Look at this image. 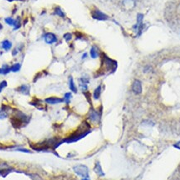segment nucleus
Wrapping results in <instances>:
<instances>
[{"instance_id": "obj_8", "label": "nucleus", "mask_w": 180, "mask_h": 180, "mask_svg": "<svg viewBox=\"0 0 180 180\" xmlns=\"http://www.w3.org/2000/svg\"><path fill=\"white\" fill-rule=\"evenodd\" d=\"M94 172L97 173L98 176H104V172L102 171V168H101V165H100L99 162H96V164L94 166Z\"/></svg>"}, {"instance_id": "obj_17", "label": "nucleus", "mask_w": 180, "mask_h": 180, "mask_svg": "<svg viewBox=\"0 0 180 180\" xmlns=\"http://www.w3.org/2000/svg\"><path fill=\"white\" fill-rule=\"evenodd\" d=\"M71 98H72V94H71V92H67V93H65L64 98H63V99H64L65 102H68Z\"/></svg>"}, {"instance_id": "obj_7", "label": "nucleus", "mask_w": 180, "mask_h": 180, "mask_svg": "<svg viewBox=\"0 0 180 180\" xmlns=\"http://www.w3.org/2000/svg\"><path fill=\"white\" fill-rule=\"evenodd\" d=\"M18 91L21 92V93H22V94L28 95L30 92V88L29 86H28V85H21V86L18 88Z\"/></svg>"}, {"instance_id": "obj_12", "label": "nucleus", "mask_w": 180, "mask_h": 180, "mask_svg": "<svg viewBox=\"0 0 180 180\" xmlns=\"http://www.w3.org/2000/svg\"><path fill=\"white\" fill-rule=\"evenodd\" d=\"M69 88L72 92H77V88L75 86L74 82H73V79H72V77H69Z\"/></svg>"}, {"instance_id": "obj_13", "label": "nucleus", "mask_w": 180, "mask_h": 180, "mask_svg": "<svg viewBox=\"0 0 180 180\" xmlns=\"http://www.w3.org/2000/svg\"><path fill=\"white\" fill-rule=\"evenodd\" d=\"M100 94H101V86H98L97 87V88L94 90V92H93V98H94V99H98L100 97Z\"/></svg>"}, {"instance_id": "obj_5", "label": "nucleus", "mask_w": 180, "mask_h": 180, "mask_svg": "<svg viewBox=\"0 0 180 180\" xmlns=\"http://www.w3.org/2000/svg\"><path fill=\"white\" fill-rule=\"evenodd\" d=\"M88 117H89V119L92 122H97L99 121L100 119V114L99 112L96 111L94 109H91L89 112V115H88Z\"/></svg>"}, {"instance_id": "obj_1", "label": "nucleus", "mask_w": 180, "mask_h": 180, "mask_svg": "<svg viewBox=\"0 0 180 180\" xmlns=\"http://www.w3.org/2000/svg\"><path fill=\"white\" fill-rule=\"evenodd\" d=\"M73 171L76 174L82 178H88V168L87 166L82 164L77 165L73 167Z\"/></svg>"}, {"instance_id": "obj_25", "label": "nucleus", "mask_w": 180, "mask_h": 180, "mask_svg": "<svg viewBox=\"0 0 180 180\" xmlns=\"http://www.w3.org/2000/svg\"><path fill=\"white\" fill-rule=\"evenodd\" d=\"M2 25L0 23V29H2Z\"/></svg>"}, {"instance_id": "obj_16", "label": "nucleus", "mask_w": 180, "mask_h": 180, "mask_svg": "<svg viewBox=\"0 0 180 180\" xmlns=\"http://www.w3.org/2000/svg\"><path fill=\"white\" fill-rule=\"evenodd\" d=\"M8 117V112L7 111L3 108L0 109V119H3L5 118Z\"/></svg>"}, {"instance_id": "obj_4", "label": "nucleus", "mask_w": 180, "mask_h": 180, "mask_svg": "<svg viewBox=\"0 0 180 180\" xmlns=\"http://www.w3.org/2000/svg\"><path fill=\"white\" fill-rule=\"evenodd\" d=\"M132 90L136 94H139L142 92V83L139 80H134L132 85Z\"/></svg>"}, {"instance_id": "obj_24", "label": "nucleus", "mask_w": 180, "mask_h": 180, "mask_svg": "<svg viewBox=\"0 0 180 180\" xmlns=\"http://www.w3.org/2000/svg\"><path fill=\"white\" fill-rule=\"evenodd\" d=\"M82 180H90V179L88 178H82Z\"/></svg>"}, {"instance_id": "obj_15", "label": "nucleus", "mask_w": 180, "mask_h": 180, "mask_svg": "<svg viewBox=\"0 0 180 180\" xmlns=\"http://www.w3.org/2000/svg\"><path fill=\"white\" fill-rule=\"evenodd\" d=\"M21 68V64L20 63H15L12 66H11V71L13 72H18Z\"/></svg>"}, {"instance_id": "obj_2", "label": "nucleus", "mask_w": 180, "mask_h": 180, "mask_svg": "<svg viewBox=\"0 0 180 180\" xmlns=\"http://www.w3.org/2000/svg\"><path fill=\"white\" fill-rule=\"evenodd\" d=\"M92 17L97 20H107L108 18L107 15L101 12L100 10H93L92 12Z\"/></svg>"}, {"instance_id": "obj_11", "label": "nucleus", "mask_w": 180, "mask_h": 180, "mask_svg": "<svg viewBox=\"0 0 180 180\" xmlns=\"http://www.w3.org/2000/svg\"><path fill=\"white\" fill-rule=\"evenodd\" d=\"M90 55H91L92 58H96L98 57V48L95 46L92 47V48L90 50Z\"/></svg>"}, {"instance_id": "obj_19", "label": "nucleus", "mask_w": 180, "mask_h": 180, "mask_svg": "<svg viewBox=\"0 0 180 180\" xmlns=\"http://www.w3.org/2000/svg\"><path fill=\"white\" fill-rule=\"evenodd\" d=\"M7 82L5 81V80H3V81H2V82H0V92H2V90L5 87H7Z\"/></svg>"}, {"instance_id": "obj_10", "label": "nucleus", "mask_w": 180, "mask_h": 180, "mask_svg": "<svg viewBox=\"0 0 180 180\" xmlns=\"http://www.w3.org/2000/svg\"><path fill=\"white\" fill-rule=\"evenodd\" d=\"M1 69V72H0V74H8V72L11 71V67H9L8 64H4L2 65V67L0 68Z\"/></svg>"}, {"instance_id": "obj_20", "label": "nucleus", "mask_w": 180, "mask_h": 180, "mask_svg": "<svg viewBox=\"0 0 180 180\" xmlns=\"http://www.w3.org/2000/svg\"><path fill=\"white\" fill-rule=\"evenodd\" d=\"M18 151H20V152H27V153H30L31 152V151L28 149H26V148H18V149H17Z\"/></svg>"}, {"instance_id": "obj_26", "label": "nucleus", "mask_w": 180, "mask_h": 180, "mask_svg": "<svg viewBox=\"0 0 180 180\" xmlns=\"http://www.w3.org/2000/svg\"><path fill=\"white\" fill-rule=\"evenodd\" d=\"M0 72H1V69H0Z\"/></svg>"}, {"instance_id": "obj_14", "label": "nucleus", "mask_w": 180, "mask_h": 180, "mask_svg": "<svg viewBox=\"0 0 180 180\" xmlns=\"http://www.w3.org/2000/svg\"><path fill=\"white\" fill-rule=\"evenodd\" d=\"M54 13L56 15H58V16H59V17H61V18H64L65 17L64 12H62V10L61 9V8H60L59 7L55 8Z\"/></svg>"}, {"instance_id": "obj_18", "label": "nucleus", "mask_w": 180, "mask_h": 180, "mask_svg": "<svg viewBox=\"0 0 180 180\" xmlns=\"http://www.w3.org/2000/svg\"><path fill=\"white\" fill-rule=\"evenodd\" d=\"M72 34L71 33H69V32H67V33H65L64 35H63V38H64L66 41H70V40L72 39Z\"/></svg>"}, {"instance_id": "obj_22", "label": "nucleus", "mask_w": 180, "mask_h": 180, "mask_svg": "<svg viewBox=\"0 0 180 180\" xmlns=\"http://www.w3.org/2000/svg\"><path fill=\"white\" fill-rule=\"evenodd\" d=\"M87 55H88V54H87V53H86V52H85V53H84V54H83V55H82V59H84V58H86V57H87Z\"/></svg>"}, {"instance_id": "obj_21", "label": "nucleus", "mask_w": 180, "mask_h": 180, "mask_svg": "<svg viewBox=\"0 0 180 180\" xmlns=\"http://www.w3.org/2000/svg\"><path fill=\"white\" fill-rule=\"evenodd\" d=\"M18 51H19V49L18 48H16L15 49H13V51H12V54L13 55V56H15V55H17L18 53Z\"/></svg>"}, {"instance_id": "obj_9", "label": "nucleus", "mask_w": 180, "mask_h": 180, "mask_svg": "<svg viewBox=\"0 0 180 180\" xmlns=\"http://www.w3.org/2000/svg\"><path fill=\"white\" fill-rule=\"evenodd\" d=\"M2 48L5 50V51H8V50L12 48V42L8 39L3 40L2 42Z\"/></svg>"}, {"instance_id": "obj_6", "label": "nucleus", "mask_w": 180, "mask_h": 180, "mask_svg": "<svg viewBox=\"0 0 180 180\" xmlns=\"http://www.w3.org/2000/svg\"><path fill=\"white\" fill-rule=\"evenodd\" d=\"M45 102L48 103V104H57V103L64 102V99L57 97H49L45 99Z\"/></svg>"}, {"instance_id": "obj_3", "label": "nucleus", "mask_w": 180, "mask_h": 180, "mask_svg": "<svg viewBox=\"0 0 180 180\" xmlns=\"http://www.w3.org/2000/svg\"><path fill=\"white\" fill-rule=\"evenodd\" d=\"M57 40L58 38L54 33H52V32H47V33H45L44 41L48 44H52V43L57 42Z\"/></svg>"}, {"instance_id": "obj_23", "label": "nucleus", "mask_w": 180, "mask_h": 180, "mask_svg": "<svg viewBox=\"0 0 180 180\" xmlns=\"http://www.w3.org/2000/svg\"><path fill=\"white\" fill-rule=\"evenodd\" d=\"M8 1H9V2H12V1H16V0H8ZM17 1H23V0H17Z\"/></svg>"}]
</instances>
